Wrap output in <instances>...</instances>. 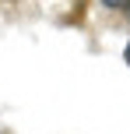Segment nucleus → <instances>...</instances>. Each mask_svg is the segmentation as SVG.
Masks as SVG:
<instances>
[{
    "instance_id": "f257e3e1",
    "label": "nucleus",
    "mask_w": 130,
    "mask_h": 134,
    "mask_svg": "<svg viewBox=\"0 0 130 134\" xmlns=\"http://www.w3.org/2000/svg\"><path fill=\"white\" fill-rule=\"evenodd\" d=\"M106 4H109V7H127V11H130V4H123V0H106Z\"/></svg>"
},
{
    "instance_id": "f03ea898",
    "label": "nucleus",
    "mask_w": 130,
    "mask_h": 134,
    "mask_svg": "<svg viewBox=\"0 0 130 134\" xmlns=\"http://www.w3.org/2000/svg\"><path fill=\"white\" fill-rule=\"evenodd\" d=\"M123 57H127V64H130V42H127V49H123Z\"/></svg>"
}]
</instances>
